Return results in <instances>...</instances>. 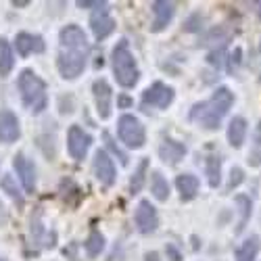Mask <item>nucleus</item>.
<instances>
[{"instance_id": "22", "label": "nucleus", "mask_w": 261, "mask_h": 261, "mask_svg": "<svg viewBox=\"0 0 261 261\" xmlns=\"http://www.w3.org/2000/svg\"><path fill=\"white\" fill-rule=\"evenodd\" d=\"M205 171H207V180H209V186L211 188H217L222 182V159L220 157H207L205 161Z\"/></svg>"}, {"instance_id": "13", "label": "nucleus", "mask_w": 261, "mask_h": 261, "mask_svg": "<svg viewBox=\"0 0 261 261\" xmlns=\"http://www.w3.org/2000/svg\"><path fill=\"white\" fill-rule=\"evenodd\" d=\"M92 92H94V102H96V111L100 119H109L111 117V86H109L105 80H96L92 86Z\"/></svg>"}, {"instance_id": "35", "label": "nucleus", "mask_w": 261, "mask_h": 261, "mask_svg": "<svg viewBox=\"0 0 261 261\" xmlns=\"http://www.w3.org/2000/svg\"><path fill=\"white\" fill-rule=\"evenodd\" d=\"M230 59H232V61H230V69H234V65L241 63V48H236V50H234V55H232Z\"/></svg>"}, {"instance_id": "10", "label": "nucleus", "mask_w": 261, "mask_h": 261, "mask_svg": "<svg viewBox=\"0 0 261 261\" xmlns=\"http://www.w3.org/2000/svg\"><path fill=\"white\" fill-rule=\"evenodd\" d=\"M92 167H94L96 180L102 186H113L115 184V165H113V159L109 157L105 150H96Z\"/></svg>"}, {"instance_id": "2", "label": "nucleus", "mask_w": 261, "mask_h": 261, "mask_svg": "<svg viewBox=\"0 0 261 261\" xmlns=\"http://www.w3.org/2000/svg\"><path fill=\"white\" fill-rule=\"evenodd\" d=\"M111 65H113V73L119 86L123 88H132V86L138 84L140 80V71H138V65L134 55L129 53V44L127 40H119L113 53H111Z\"/></svg>"}, {"instance_id": "37", "label": "nucleus", "mask_w": 261, "mask_h": 261, "mask_svg": "<svg viewBox=\"0 0 261 261\" xmlns=\"http://www.w3.org/2000/svg\"><path fill=\"white\" fill-rule=\"evenodd\" d=\"M257 15H259V21H261V3H259V9H257Z\"/></svg>"}, {"instance_id": "6", "label": "nucleus", "mask_w": 261, "mask_h": 261, "mask_svg": "<svg viewBox=\"0 0 261 261\" xmlns=\"http://www.w3.org/2000/svg\"><path fill=\"white\" fill-rule=\"evenodd\" d=\"M61 50H71V53H84L88 55L90 44L86 38L84 30L75 23H69L61 30Z\"/></svg>"}, {"instance_id": "8", "label": "nucleus", "mask_w": 261, "mask_h": 261, "mask_svg": "<svg viewBox=\"0 0 261 261\" xmlns=\"http://www.w3.org/2000/svg\"><path fill=\"white\" fill-rule=\"evenodd\" d=\"M92 144L90 134H86L80 125H71L69 132H67V148H69V155L75 161H82L88 153V148Z\"/></svg>"}, {"instance_id": "31", "label": "nucleus", "mask_w": 261, "mask_h": 261, "mask_svg": "<svg viewBox=\"0 0 261 261\" xmlns=\"http://www.w3.org/2000/svg\"><path fill=\"white\" fill-rule=\"evenodd\" d=\"M243 180H245V173H243V169H241V167H232V171H230V182H228V190L236 188V186L241 184Z\"/></svg>"}, {"instance_id": "34", "label": "nucleus", "mask_w": 261, "mask_h": 261, "mask_svg": "<svg viewBox=\"0 0 261 261\" xmlns=\"http://www.w3.org/2000/svg\"><path fill=\"white\" fill-rule=\"evenodd\" d=\"M117 105H119L121 109H127V107H132V105H134V100L123 94V96H119V98H117Z\"/></svg>"}, {"instance_id": "12", "label": "nucleus", "mask_w": 261, "mask_h": 261, "mask_svg": "<svg viewBox=\"0 0 261 261\" xmlns=\"http://www.w3.org/2000/svg\"><path fill=\"white\" fill-rule=\"evenodd\" d=\"M90 28H92V34L96 36V40H105L107 36H111L115 32V21L113 17L109 15V9L107 5L96 9L90 17Z\"/></svg>"}, {"instance_id": "18", "label": "nucleus", "mask_w": 261, "mask_h": 261, "mask_svg": "<svg viewBox=\"0 0 261 261\" xmlns=\"http://www.w3.org/2000/svg\"><path fill=\"white\" fill-rule=\"evenodd\" d=\"M176 186H178L182 201H192L194 197H197L201 184H199L197 176H192V173H182V176H178V180H176Z\"/></svg>"}, {"instance_id": "11", "label": "nucleus", "mask_w": 261, "mask_h": 261, "mask_svg": "<svg viewBox=\"0 0 261 261\" xmlns=\"http://www.w3.org/2000/svg\"><path fill=\"white\" fill-rule=\"evenodd\" d=\"M13 167L17 171L21 184H23L25 192H34L36 190V165H34V161L28 159L23 153H19L13 159Z\"/></svg>"}, {"instance_id": "1", "label": "nucleus", "mask_w": 261, "mask_h": 261, "mask_svg": "<svg viewBox=\"0 0 261 261\" xmlns=\"http://www.w3.org/2000/svg\"><path fill=\"white\" fill-rule=\"evenodd\" d=\"M232 102H234V94L222 86V88H217L213 92V96L209 100L194 105L190 117L194 121H199L205 129H217L222 123V119L226 117V113L230 111Z\"/></svg>"}, {"instance_id": "30", "label": "nucleus", "mask_w": 261, "mask_h": 261, "mask_svg": "<svg viewBox=\"0 0 261 261\" xmlns=\"http://www.w3.org/2000/svg\"><path fill=\"white\" fill-rule=\"evenodd\" d=\"M42 234H44V226L40 222V211H36V217H32V245H40Z\"/></svg>"}, {"instance_id": "15", "label": "nucleus", "mask_w": 261, "mask_h": 261, "mask_svg": "<svg viewBox=\"0 0 261 261\" xmlns=\"http://www.w3.org/2000/svg\"><path fill=\"white\" fill-rule=\"evenodd\" d=\"M15 48L21 57H30L32 53H44V38L36 34L21 32L15 38Z\"/></svg>"}, {"instance_id": "33", "label": "nucleus", "mask_w": 261, "mask_h": 261, "mask_svg": "<svg viewBox=\"0 0 261 261\" xmlns=\"http://www.w3.org/2000/svg\"><path fill=\"white\" fill-rule=\"evenodd\" d=\"M167 255L171 257V261H182V255H180V251L173 247V245H167Z\"/></svg>"}, {"instance_id": "29", "label": "nucleus", "mask_w": 261, "mask_h": 261, "mask_svg": "<svg viewBox=\"0 0 261 261\" xmlns=\"http://www.w3.org/2000/svg\"><path fill=\"white\" fill-rule=\"evenodd\" d=\"M102 140H105L107 148L111 150V153H113V155H115V157H117V159L121 161V165H127V161H129V159H127V155H125L123 150H121V148L117 146V142H115V140L111 138V134H109V132H102Z\"/></svg>"}, {"instance_id": "4", "label": "nucleus", "mask_w": 261, "mask_h": 261, "mask_svg": "<svg viewBox=\"0 0 261 261\" xmlns=\"http://www.w3.org/2000/svg\"><path fill=\"white\" fill-rule=\"evenodd\" d=\"M117 134L119 140L129 146V148H140L146 142V132L144 125L134 117V115H121L117 121Z\"/></svg>"}, {"instance_id": "38", "label": "nucleus", "mask_w": 261, "mask_h": 261, "mask_svg": "<svg viewBox=\"0 0 261 261\" xmlns=\"http://www.w3.org/2000/svg\"><path fill=\"white\" fill-rule=\"evenodd\" d=\"M0 261H5V259H3V257H0Z\"/></svg>"}, {"instance_id": "23", "label": "nucleus", "mask_w": 261, "mask_h": 261, "mask_svg": "<svg viewBox=\"0 0 261 261\" xmlns=\"http://www.w3.org/2000/svg\"><path fill=\"white\" fill-rule=\"evenodd\" d=\"M150 192H153V197L157 201H167L169 199V184L163 178L161 171H153V176H150Z\"/></svg>"}, {"instance_id": "21", "label": "nucleus", "mask_w": 261, "mask_h": 261, "mask_svg": "<svg viewBox=\"0 0 261 261\" xmlns=\"http://www.w3.org/2000/svg\"><path fill=\"white\" fill-rule=\"evenodd\" d=\"M259 236H251L247 241L236 249V261H255L257 259V253H259Z\"/></svg>"}, {"instance_id": "7", "label": "nucleus", "mask_w": 261, "mask_h": 261, "mask_svg": "<svg viewBox=\"0 0 261 261\" xmlns=\"http://www.w3.org/2000/svg\"><path fill=\"white\" fill-rule=\"evenodd\" d=\"M173 100V88L169 86L161 84V82H155L150 88H146L142 92V105L144 107H159V109H167Z\"/></svg>"}, {"instance_id": "24", "label": "nucleus", "mask_w": 261, "mask_h": 261, "mask_svg": "<svg viewBox=\"0 0 261 261\" xmlns=\"http://www.w3.org/2000/svg\"><path fill=\"white\" fill-rule=\"evenodd\" d=\"M0 188H3L9 197L19 205V207H23L25 205V199H23V194H21V190L17 188V184H15V178L11 176V173H5L3 176V180H0Z\"/></svg>"}, {"instance_id": "3", "label": "nucleus", "mask_w": 261, "mask_h": 261, "mask_svg": "<svg viewBox=\"0 0 261 261\" xmlns=\"http://www.w3.org/2000/svg\"><path fill=\"white\" fill-rule=\"evenodd\" d=\"M19 92L21 100L30 109L32 113H42L48 105V94H46V84L42 77H38L32 69H23L19 75Z\"/></svg>"}, {"instance_id": "17", "label": "nucleus", "mask_w": 261, "mask_h": 261, "mask_svg": "<svg viewBox=\"0 0 261 261\" xmlns=\"http://www.w3.org/2000/svg\"><path fill=\"white\" fill-rule=\"evenodd\" d=\"M184 155H186V146L182 142H178V140H171V138L163 140V144L159 148V157L169 165L180 163L184 159Z\"/></svg>"}, {"instance_id": "9", "label": "nucleus", "mask_w": 261, "mask_h": 261, "mask_svg": "<svg viewBox=\"0 0 261 261\" xmlns=\"http://www.w3.org/2000/svg\"><path fill=\"white\" fill-rule=\"evenodd\" d=\"M134 222H136V228H138L142 234H150V232L157 230L159 217H157L155 207L150 205V201H140V203H138V209H136V213H134Z\"/></svg>"}, {"instance_id": "36", "label": "nucleus", "mask_w": 261, "mask_h": 261, "mask_svg": "<svg viewBox=\"0 0 261 261\" xmlns=\"http://www.w3.org/2000/svg\"><path fill=\"white\" fill-rule=\"evenodd\" d=\"M144 261H161V259H159V253L150 251V253H146V255H144Z\"/></svg>"}, {"instance_id": "26", "label": "nucleus", "mask_w": 261, "mask_h": 261, "mask_svg": "<svg viewBox=\"0 0 261 261\" xmlns=\"http://www.w3.org/2000/svg\"><path fill=\"white\" fill-rule=\"evenodd\" d=\"M84 247H86V251H88L90 257L100 255V251L105 249V236H102L98 230H92V232L88 234V238H86Z\"/></svg>"}, {"instance_id": "20", "label": "nucleus", "mask_w": 261, "mask_h": 261, "mask_svg": "<svg viewBox=\"0 0 261 261\" xmlns=\"http://www.w3.org/2000/svg\"><path fill=\"white\" fill-rule=\"evenodd\" d=\"M15 67L13 48L7 38H0V77H7Z\"/></svg>"}, {"instance_id": "14", "label": "nucleus", "mask_w": 261, "mask_h": 261, "mask_svg": "<svg viewBox=\"0 0 261 261\" xmlns=\"http://www.w3.org/2000/svg\"><path fill=\"white\" fill-rule=\"evenodd\" d=\"M21 136V127H19V119L13 111H0V142L11 144L17 142V138Z\"/></svg>"}, {"instance_id": "32", "label": "nucleus", "mask_w": 261, "mask_h": 261, "mask_svg": "<svg viewBox=\"0 0 261 261\" xmlns=\"http://www.w3.org/2000/svg\"><path fill=\"white\" fill-rule=\"evenodd\" d=\"M105 5L107 3H100V0H80L77 3V7H82V9H100Z\"/></svg>"}, {"instance_id": "19", "label": "nucleus", "mask_w": 261, "mask_h": 261, "mask_svg": "<svg viewBox=\"0 0 261 261\" xmlns=\"http://www.w3.org/2000/svg\"><path fill=\"white\" fill-rule=\"evenodd\" d=\"M247 138V119L245 117H234L228 125V142L234 148H241Z\"/></svg>"}, {"instance_id": "16", "label": "nucleus", "mask_w": 261, "mask_h": 261, "mask_svg": "<svg viewBox=\"0 0 261 261\" xmlns=\"http://www.w3.org/2000/svg\"><path fill=\"white\" fill-rule=\"evenodd\" d=\"M153 25H150V32H163L169 21L173 19V13H176V9H173V3H165V0H155L153 5Z\"/></svg>"}, {"instance_id": "5", "label": "nucleus", "mask_w": 261, "mask_h": 261, "mask_svg": "<svg viewBox=\"0 0 261 261\" xmlns=\"http://www.w3.org/2000/svg\"><path fill=\"white\" fill-rule=\"evenodd\" d=\"M86 61H88V55H84V53L61 50L57 65H59V71L65 80H75L77 75H82V71L86 67Z\"/></svg>"}, {"instance_id": "28", "label": "nucleus", "mask_w": 261, "mask_h": 261, "mask_svg": "<svg viewBox=\"0 0 261 261\" xmlns=\"http://www.w3.org/2000/svg\"><path fill=\"white\" fill-rule=\"evenodd\" d=\"M146 169H148V159H142V161L138 163L136 171H134V176H132V180H129V190H132L134 194H136V192H140V190H142V186H144V178H146Z\"/></svg>"}, {"instance_id": "27", "label": "nucleus", "mask_w": 261, "mask_h": 261, "mask_svg": "<svg viewBox=\"0 0 261 261\" xmlns=\"http://www.w3.org/2000/svg\"><path fill=\"white\" fill-rule=\"evenodd\" d=\"M249 163L253 167L261 165V121L255 125V134H253V146L249 150Z\"/></svg>"}, {"instance_id": "25", "label": "nucleus", "mask_w": 261, "mask_h": 261, "mask_svg": "<svg viewBox=\"0 0 261 261\" xmlns=\"http://www.w3.org/2000/svg\"><path fill=\"white\" fill-rule=\"evenodd\" d=\"M236 205H238V209H241V220H238V226H236V234H238V232L245 230L249 217H251V207L253 205H251V199L245 197V194H238V197H236Z\"/></svg>"}]
</instances>
